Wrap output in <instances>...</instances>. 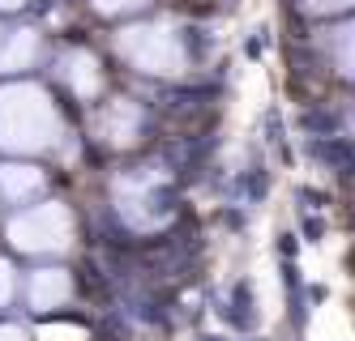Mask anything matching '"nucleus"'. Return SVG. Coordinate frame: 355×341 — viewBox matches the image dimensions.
I'll return each instance as SVG.
<instances>
[{
    "label": "nucleus",
    "mask_w": 355,
    "mask_h": 341,
    "mask_svg": "<svg viewBox=\"0 0 355 341\" xmlns=\"http://www.w3.org/2000/svg\"><path fill=\"white\" fill-rule=\"evenodd\" d=\"M278 248H283V256H291V252H295V234H283V239H278Z\"/></svg>",
    "instance_id": "obj_1"
}]
</instances>
